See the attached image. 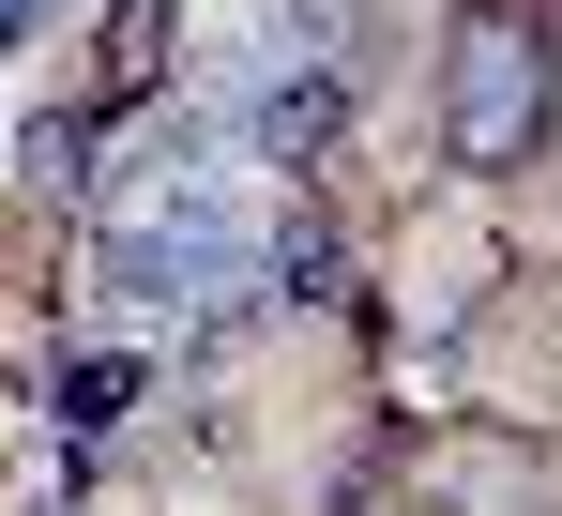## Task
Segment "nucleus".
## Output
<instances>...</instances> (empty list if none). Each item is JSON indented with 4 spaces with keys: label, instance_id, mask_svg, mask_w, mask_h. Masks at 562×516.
I'll return each instance as SVG.
<instances>
[{
    "label": "nucleus",
    "instance_id": "f257e3e1",
    "mask_svg": "<svg viewBox=\"0 0 562 516\" xmlns=\"http://www.w3.org/2000/svg\"><path fill=\"white\" fill-rule=\"evenodd\" d=\"M92 273L122 289V304H198V289H244V273H259V213H244L228 182L198 168V137H183L168 168H153L122 213H106Z\"/></svg>",
    "mask_w": 562,
    "mask_h": 516
},
{
    "label": "nucleus",
    "instance_id": "7ed1b4c3",
    "mask_svg": "<svg viewBox=\"0 0 562 516\" xmlns=\"http://www.w3.org/2000/svg\"><path fill=\"white\" fill-rule=\"evenodd\" d=\"M335 137H350V77L319 46H274V77H259V168H319Z\"/></svg>",
    "mask_w": 562,
    "mask_h": 516
},
{
    "label": "nucleus",
    "instance_id": "6e6552de",
    "mask_svg": "<svg viewBox=\"0 0 562 516\" xmlns=\"http://www.w3.org/2000/svg\"><path fill=\"white\" fill-rule=\"evenodd\" d=\"M335 516H380V502H366V486H350V502H335Z\"/></svg>",
    "mask_w": 562,
    "mask_h": 516
},
{
    "label": "nucleus",
    "instance_id": "423d86ee",
    "mask_svg": "<svg viewBox=\"0 0 562 516\" xmlns=\"http://www.w3.org/2000/svg\"><path fill=\"white\" fill-rule=\"evenodd\" d=\"M92 106H31V137H15V182H31V198H92Z\"/></svg>",
    "mask_w": 562,
    "mask_h": 516
},
{
    "label": "nucleus",
    "instance_id": "f03ea898",
    "mask_svg": "<svg viewBox=\"0 0 562 516\" xmlns=\"http://www.w3.org/2000/svg\"><path fill=\"white\" fill-rule=\"evenodd\" d=\"M548 122H562V46L517 0H486L457 46H441V137H457V168H532Z\"/></svg>",
    "mask_w": 562,
    "mask_h": 516
},
{
    "label": "nucleus",
    "instance_id": "39448f33",
    "mask_svg": "<svg viewBox=\"0 0 562 516\" xmlns=\"http://www.w3.org/2000/svg\"><path fill=\"white\" fill-rule=\"evenodd\" d=\"M122 411H137V349H77V364L46 380V426L77 440V456H92V440L122 426Z\"/></svg>",
    "mask_w": 562,
    "mask_h": 516
},
{
    "label": "nucleus",
    "instance_id": "20e7f679",
    "mask_svg": "<svg viewBox=\"0 0 562 516\" xmlns=\"http://www.w3.org/2000/svg\"><path fill=\"white\" fill-rule=\"evenodd\" d=\"M168 31H183V0H122V15H106V77H92V122H106V106H153V91H168Z\"/></svg>",
    "mask_w": 562,
    "mask_h": 516
},
{
    "label": "nucleus",
    "instance_id": "0eeeda50",
    "mask_svg": "<svg viewBox=\"0 0 562 516\" xmlns=\"http://www.w3.org/2000/svg\"><path fill=\"white\" fill-rule=\"evenodd\" d=\"M31 31H46V0H0V46H31Z\"/></svg>",
    "mask_w": 562,
    "mask_h": 516
}]
</instances>
